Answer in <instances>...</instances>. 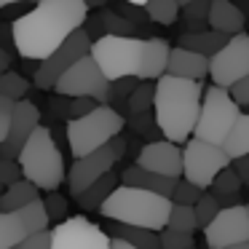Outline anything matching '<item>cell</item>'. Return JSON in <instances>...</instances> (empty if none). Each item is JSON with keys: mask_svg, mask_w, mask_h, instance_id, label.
<instances>
[{"mask_svg": "<svg viewBox=\"0 0 249 249\" xmlns=\"http://www.w3.org/2000/svg\"><path fill=\"white\" fill-rule=\"evenodd\" d=\"M89 19L86 0H38L35 8L11 24L14 49L22 59L51 56Z\"/></svg>", "mask_w": 249, "mask_h": 249, "instance_id": "obj_1", "label": "cell"}, {"mask_svg": "<svg viewBox=\"0 0 249 249\" xmlns=\"http://www.w3.org/2000/svg\"><path fill=\"white\" fill-rule=\"evenodd\" d=\"M201 102H204V86L201 81L179 75H161L156 81V121L161 137L177 142H188L196 131L201 115Z\"/></svg>", "mask_w": 249, "mask_h": 249, "instance_id": "obj_2", "label": "cell"}, {"mask_svg": "<svg viewBox=\"0 0 249 249\" xmlns=\"http://www.w3.org/2000/svg\"><path fill=\"white\" fill-rule=\"evenodd\" d=\"M172 204L174 201L169 196L121 182L107 196V201L99 206V214L105 220H118V222H129V225H142V228L161 231V228L169 225Z\"/></svg>", "mask_w": 249, "mask_h": 249, "instance_id": "obj_3", "label": "cell"}, {"mask_svg": "<svg viewBox=\"0 0 249 249\" xmlns=\"http://www.w3.org/2000/svg\"><path fill=\"white\" fill-rule=\"evenodd\" d=\"M19 166H22L24 179L35 182L40 190H56L62 182H67L65 158L49 126H38L33 137L24 142L19 153Z\"/></svg>", "mask_w": 249, "mask_h": 249, "instance_id": "obj_4", "label": "cell"}, {"mask_svg": "<svg viewBox=\"0 0 249 249\" xmlns=\"http://www.w3.org/2000/svg\"><path fill=\"white\" fill-rule=\"evenodd\" d=\"M126 121L113 105H97L89 115L67 121V145L75 158L86 156V153L97 150V147L107 145L113 137L124 131Z\"/></svg>", "mask_w": 249, "mask_h": 249, "instance_id": "obj_5", "label": "cell"}, {"mask_svg": "<svg viewBox=\"0 0 249 249\" xmlns=\"http://www.w3.org/2000/svg\"><path fill=\"white\" fill-rule=\"evenodd\" d=\"M238 115H241V105L233 99L231 89L212 83L209 89H204V102H201V115L193 137L222 145L231 134V129L236 126Z\"/></svg>", "mask_w": 249, "mask_h": 249, "instance_id": "obj_6", "label": "cell"}, {"mask_svg": "<svg viewBox=\"0 0 249 249\" xmlns=\"http://www.w3.org/2000/svg\"><path fill=\"white\" fill-rule=\"evenodd\" d=\"M142 49H145V40L137 35H102L94 40L91 56L110 81H118V78L140 75Z\"/></svg>", "mask_w": 249, "mask_h": 249, "instance_id": "obj_7", "label": "cell"}, {"mask_svg": "<svg viewBox=\"0 0 249 249\" xmlns=\"http://www.w3.org/2000/svg\"><path fill=\"white\" fill-rule=\"evenodd\" d=\"M233 158L228 156V150L222 145L206 142L201 137H190L182 147V177L196 182L198 188L209 190L214 177L225 166H231Z\"/></svg>", "mask_w": 249, "mask_h": 249, "instance_id": "obj_8", "label": "cell"}, {"mask_svg": "<svg viewBox=\"0 0 249 249\" xmlns=\"http://www.w3.org/2000/svg\"><path fill=\"white\" fill-rule=\"evenodd\" d=\"M124 153H126V140L118 134V137H113L107 145L97 147V150L86 153V156H81V158H75V163H72L70 172H67V185H70L72 198H75L78 193H83L91 182H97L99 177L113 172V166L124 158Z\"/></svg>", "mask_w": 249, "mask_h": 249, "instance_id": "obj_9", "label": "cell"}, {"mask_svg": "<svg viewBox=\"0 0 249 249\" xmlns=\"http://www.w3.org/2000/svg\"><path fill=\"white\" fill-rule=\"evenodd\" d=\"M54 91L62 94V97H94L99 105H107L110 78L102 72V67L97 65V59H94L91 54H86L67 72H62V78L56 81Z\"/></svg>", "mask_w": 249, "mask_h": 249, "instance_id": "obj_10", "label": "cell"}, {"mask_svg": "<svg viewBox=\"0 0 249 249\" xmlns=\"http://www.w3.org/2000/svg\"><path fill=\"white\" fill-rule=\"evenodd\" d=\"M91 46H94L91 35H89L83 27H78L54 54L38 62V70H35V75H33V83L38 89H43V91H51V89L56 86V81L62 78V72H67L78 59H83L86 54H91Z\"/></svg>", "mask_w": 249, "mask_h": 249, "instance_id": "obj_11", "label": "cell"}, {"mask_svg": "<svg viewBox=\"0 0 249 249\" xmlns=\"http://www.w3.org/2000/svg\"><path fill=\"white\" fill-rule=\"evenodd\" d=\"M51 249H113V238L89 217H67L51 228Z\"/></svg>", "mask_w": 249, "mask_h": 249, "instance_id": "obj_12", "label": "cell"}, {"mask_svg": "<svg viewBox=\"0 0 249 249\" xmlns=\"http://www.w3.org/2000/svg\"><path fill=\"white\" fill-rule=\"evenodd\" d=\"M209 75L217 86L231 89L244 75H249V33H236L228 43L209 56Z\"/></svg>", "mask_w": 249, "mask_h": 249, "instance_id": "obj_13", "label": "cell"}, {"mask_svg": "<svg viewBox=\"0 0 249 249\" xmlns=\"http://www.w3.org/2000/svg\"><path fill=\"white\" fill-rule=\"evenodd\" d=\"M204 238L209 249H225L233 244L249 241V206L233 204L222 206L220 214L204 228Z\"/></svg>", "mask_w": 249, "mask_h": 249, "instance_id": "obj_14", "label": "cell"}, {"mask_svg": "<svg viewBox=\"0 0 249 249\" xmlns=\"http://www.w3.org/2000/svg\"><path fill=\"white\" fill-rule=\"evenodd\" d=\"M40 126V110L38 105H33L27 97L19 99L17 107L11 113V131H8L6 142L0 145V156H8V158H19L24 142L33 137V131Z\"/></svg>", "mask_w": 249, "mask_h": 249, "instance_id": "obj_15", "label": "cell"}, {"mask_svg": "<svg viewBox=\"0 0 249 249\" xmlns=\"http://www.w3.org/2000/svg\"><path fill=\"white\" fill-rule=\"evenodd\" d=\"M137 163L150 172L166 174V177L179 179L182 177V147L172 140H150L137 156Z\"/></svg>", "mask_w": 249, "mask_h": 249, "instance_id": "obj_16", "label": "cell"}, {"mask_svg": "<svg viewBox=\"0 0 249 249\" xmlns=\"http://www.w3.org/2000/svg\"><path fill=\"white\" fill-rule=\"evenodd\" d=\"M166 72L179 75V78H190V81H204L209 75V56L177 43L172 49V54H169V70Z\"/></svg>", "mask_w": 249, "mask_h": 249, "instance_id": "obj_17", "label": "cell"}, {"mask_svg": "<svg viewBox=\"0 0 249 249\" xmlns=\"http://www.w3.org/2000/svg\"><path fill=\"white\" fill-rule=\"evenodd\" d=\"M169 54L172 46L163 38H147L142 49V65H140V81H158L169 70Z\"/></svg>", "mask_w": 249, "mask_h": 249, "instance_id": "obj_18", "label": "cell"}, {"mask_svg": "<svg viewBox=\"0 0 249 249\" xmlns=\"http://www.w3.org/2000/svg\"><path fill=\"white\" fill-rule=\"evenodd\" d=\"M247 14L244 8H238L233 0H212V8H209V27L212 30H220L225 35H236L247 30Z\"/></svg>", "mask_w": 249, "mask_h": 249, "instance_id": "obj_19", "label": "cell"}, {"mask_svg": "<svg viewBox=\"0 0 249 249\" xmlns=\"http://www.w3.org/2000/svg\"><path fill=\"white\" fill-rule=\"evenodd\" d=\"M121 182H124V185H134V188H145V190H156V193L169 196V198H172L174 188H177V179H174V177H166V174L150 172V169L140 166V163L124 169V174H121Z\"/></svg>", "mask_w": 249, "mask_h": 249, "instance_id": "obj_20", "label": "cell"}, {"mask_svg": "<svg viewBox=\"0 0 249 249\" xmlns=\"http://www.w3.org/2000/svg\"><path fill=\"white\" fill-rule=\"evenodd\" d=\"M105 231L113 238H124V241L134 244L140 249H161V233L153 228H142V225H129V222H118L110 220Z\"/></svg>", "mask_w": 249, "mask_h": 249, "instance_id": "obj_21", "label": "cell"}, {"mask_svg": "<svg viewBox=\"0 0 249 249\" xmlns=\"http://www.w3.org/2000/svg\"><path fill=\"white\" fill-rule=\"evenodd\" d=\"M228 38H231V35L220 33V30H212V27L209 30H188V33L179 35V46L193 49V51L206 54V56H214L217 51L228 43Z\"/></svg>", "mask_w": 249, "mask_h": 249, "instance_id": "obj_22", "label": "cell"}, {"mask_svg": "<svg viewBox=\"0 0 249 249\" xmlns=\"http://www.w3.org/2000/svg\"><path fill=\"white\" fill-rule=\"evenodd\" d=\"M118 185H121V177H118L115 172H107L105 177H99L97 182L89 185V188L83 190V193H78V196H75V201H78V206H81L83 212H94V209L99 212V206H102L105 201H107V196L113 193V190L118 188Z\"/></svg>", "mask_w": 249, "mask_h": 249, "instance_id": "obj_23", "label": "cell"}, {"mask_svg": "<svg viewBox=\"0 0 249 249\" xmlns=\"http://www.w3.org/2000/svg\"><path fill=\"white\" fill-rule=\"evenodd\" d=\"M35 198H40V188L22 177V179H17V182L6 185V190L0 193V212H17Z\"/></svg>", "mask_w": 249, "mask_h": 249, "instance_id": "obj_24", "label": "cell"}, {"mask_svg": "<svg viewBox=\"0 0 249 249\" xmlns=\"http://www.w3.org/2000/svg\"><path fill=\"white\" fill-rule=\"evenodd\" d=\"M17 214H19V220H22V225H24V231H27V233L46 231V228H49V222H51L49 209H46V201H43V198L30 201L27 206L17 209Z\"/></svg>", "mask_w": 249, "mask_h": 249, "instance_id": "obj_25", "label": "cell"}, {"mask_svg": "<svg viewBox=\"0 0 249 249\" xmlns=\"http://www.w3.org/2000/svg\"><path fill=\"white\" fill-rule=\"evenodd\" d=\"M222 147L228 150L231 158H238V156H249V113H241L236 121V126L231 129L228 140L222 142Z\"/></svg>", "mask_w": 249, "mask_h": 249, "instance_id": "obj_26", "label": "cell"}, {"mask_svg": "<svg viewBox=\"0 0 249 249\" xmlns=\"http://www.w3.org/2000/svg\"><path fill=\"white\" fill-rule=\"evenodd\" d=\"M27 236L17 212H0V249H14Z\"/></svg>", "mask_w": 249, "mask_h": 249, "instance_id": "obj_27", "label": "cell"}, {"mask_svg": "<svg viewBox=\"0 0 249 249\" xmlns=\"http://www.w3.org/2000/svg\"><path fill=\"white\" fill-rule=\"evenodd\" d=\"M145 11H147V17H150V22L169 27V24H174L179 19L182 6H179L177 0H147Z\"/></svg>", "mask_w": 249, "mask_h": 249, "instance_id": "obj_28", "label": "cell"}, {"mask_svg": "<svg viewBox=\"0 0 249 249\" xmlns=\"http://www.w3.org/2000/svg\"><path fill=\"white\" fill-rule=\"evenodd\" d=\"M99 17H102V24H105V33L107 35H137L140 38V33L145 30L142 24H134L131 19L121 17L115 8H102Z\"/></svg>", "mask_w": 249, "mask_h": 249, "instance_id": "obj_29", "label": "cell"}, {"mask_svg": "<svg viewBox=\"0 0 249 249\" xmlns=\"http://www.w3.org/2000/svg\"><path fill=\"white\" fill-rule=\"evenodd\" d=\"M129 113H147L156 107V81H140L129 97Z\"/></svg>", "mask_w": 249, "mask_h": 249, "instance_id": "obj_30", "label": "cell"}, {"mask_svg": "<svg viewBox=\"0 0 249 249\" xmlns=\"http://www.w3.org/2000/svg\"><path fill=\"white\" fill-rule=\"evenodd\" d=\"M209 8L212 0H193L188 6H182V22L188 30H204V24L209 27Z\"/></svg>", "mask_w": 249, "mask_h": 249, "instance_id": "obj_31", "label": "cell"}, {"mask_svg": "<svg viewBox=\"0 0 249 249\" xmlns=\"http://www.w3.org/2000/svg\"><path fill=\"white\" fill-rule=\"evenodd\" d=\"M0 94H6V97H11L19 102V99H24L30 94V81L17 70L0 72Z\"/></svg>", "mask_w": 249, "mask_h": 249, "instance_id": "obj_32", "label": "cell"}, {"mask_svg": "<svg viewBox=\"0 0 249 249\" xmlns=\"http://www.w3.org/2000/svg\"><path fill=\"white\" fill-rule=\"evenodd\" d=\"M169 225L177 228V231H198V217H196V206L190 204H172L169 212Z\"/></svg>", "mask_w": 249, "mask_h": 249, "instance_id": "obj_33", "label": "cell"}, {"mask_svg": "<svg viewBox=\"0 0 249 249\" xmlns=\"http://www.w3.org/2000/svg\"><path fill=\"white\" fill-rule=\"evenodd\" d=\"M241 188H244V179L238 177V172L233 166H225L214 177V182H212L209 190L214 196H225V193H241Z\"/></svg>", "mask_w": 249, "mask_h": 249, "instance_id": "obj_34", "label": "cell"}, {"mask_svg": "<svg viewBox=\"0 0 249 249\" xmlns=\"http://www.w3.org/2000/svg\"><path fill=\"white\" fill-rule=\"evenodd\" d=\"M220 209H222L220 198H217L212 190H209V193L204 190V196L196 201V217H198V228H201V231H204V228L209 225V222L214 220L217 214H220Z\"/></svg>", "mask_w": 249, "mask_h": 249, "instance_id": "obj_35", "label": "cell"}, {"mask_svg": "<svg viewBox=\"0 0 249 249\" xmlns=\"http://www.w3.org/2000/svg\"><path fill=\"white\" fill-rule=\"evenodd\" d=\"M161 249H193V233L177 231V228L166 225L161 228Z\"/></svg>", "mask_w": 249, "mask_h": 249, "instance_id": "obj_36", "label": "cell"}, {"mask_svg": "<svg viewBox=\"0 0 249 249\" xmlns=\"http://www.w3.org/2000/svg\"><path fill=\"white\" fill-rule=\"evenodd\" d=\"M201 196H204V188H198L196 182L179 177L177 179V188H174V193H172V201H174V204H190V206H196V201H198Z\"/></svg>", "mask_w": 249, "mask_h": 249, "instance_id": "obj_37", "label": "cell"}, {"mask_svg": "<svg viewBox=\"0 0 249 249\" xmlns=\"http://www.w3.org/2000/svg\"><path fill=\"white\" fill-rule=\"evenodd\" d=\"M131 129L137 131V134H142V137H156V134H161V129H158V121H156V110H147V113H134L131 115Z\"/></svg>", "mask_w": 249, "mask_h": 249, "instance_id": "obj_38", "label": "cell"}, {"mask_svg": "<svg viewBox=\"0 0 249 249\" xmlns=\"http://www.w3.org/2000/svg\"><path fill=\"white\" fill-rule=\"evenodd\" d=\"M113 8L121 14V17L131 19L134 24H145V22H150V17H147L145 6H137V3H129V0H115Z\"/></svg>", "mask_w": 249, "mask_h": 249, "instance_id": "obj_39", "label": "cell"}, {"mask_svg": "<svg viewBox=\"0 0 249 249\" xmlns=\"http://www.w3.org/2000/svg\"><path fill=\"white\" fill-rule=\"evenodd\" d=\"M43 201H46V209H49L51 222L67 220V198H65V196H59L56 190H49V196H46Z\"/></svg>", "mask_w": 249, "mask_h": 249, "instance_id": "obj_40", "label": "cell"}, {"mask_svg": "<svg viewBox=\"0 0 249 249\" xmlns=\"http://www.w3.org/2000/svg\"><path fill=\"white\" fill-rule=\"evenodd\" d=\"M22 177L24 174H22V166H19V158L0 156V185H11Z\"/></svg>", "mask_w": 249, "mask_h": 249, "instance_id": "obj_41", "label": "cell"}, {"mask_svg": "<svg viewBox=\"0 0 249 249\" xmlns=\"http://www.w3.org/2000/svg\"><path fill=\"white\" fill-rule=\"evenodd\" d=\"M134 81H140V78H118V81H110V99L107 102L115 105V102H121V99L129 102L131 91H134V86H137Z\"/></svg>", "mask_w": 249, "mask_h": 249, "instance_id": "obj_42", "label": "cell"}, {"mask_svg": "<svg viewBox=\"0 0 249 249\" xmlns=\"http://www.w3.org/2000/svg\"><path fill=\"white\" fill-rule=\"evenodd\" d=\"M14 249H51V231L46 228L38 233H27Z\"/></svg>", "mask_w": 249, "mask_h": 249, "instance_id": "obj_43", "label": "cell"}, {"mask_svg": "<svg viewBox=\"0 0 249 249\" xmlns=\"http://www.w3.org/2000/svg\"><path fill=\"white\" fill-rule=\"evenodd\" d=\"M97 105L99 102L94 97H70V105H67V118H81V115H89Z\"/></svg>", "mask_w": 249, "mask_h": 249, "instance_id": "obj_44", "label": "cell"}, {"mask_svg": "<svg viewBox=\"0 0 249 249\" xmlns=\"http://www.w3.org/2000/svg\"><path fill=\"white\" fill-rule=\"evenodd\" d=\"M231 94H233V99H236L241 107H247V105H249V75H244L238 83H233Z\"/></svg>", "mask_w": 249, "mask_h": 249, "instance_id": "obj_45", "label": "cell"}, {"mask_svg": "<svg viewBox=\"0 0 249 249\" xmlns=\"http://www.w3.org/2000/svg\"><path fill=\"white\" fill-rule=\"evenodd\" d=\"M83 30H86V33L91 35V40H97V38H102V35H107V33H105V24H102V17L86 19V24H83Z\"/></svg>", "mask_w": 249, "mask_h": 249, "instance_id": "obj_46", "label": "cell"}, {"mask_svg": "<svg viewBox=\"0 0 249 249\" xmlns=\"http://www.w3.org/2000/svg\"><path fill=\"white\" fill-rule=\"evenodd\" d=\"M231 166L238 172V177H241L244 182H249V156H238V158H233Z\"/></svg>", "mask_w": 249, "mask_h": 249, "instance_id": "obj_47", "label": "cell"}, {"mask_svg": "<svg viewBox=\"0 0 249 249\" xmlns=\"http://www.w3.org/2000/svg\"><path fill=\"white\" fill-rule=\"evenodd\" d=\"M8 131H11V115L0 113V145H3V142H6Z\"/></svg>", "mask_w": 249, "mask_h": 249, "instance_id": "obj_48", "label": "cell"}, {"mask_svg": "<svg viewBox=\"0 0 249 249\" xmlns=\"http://www.w3.org/2000/svg\"><path fill=\"white\" fill-rule=\"evenodd\" d=\"M11 54H8L6 49H3V46H0V72H6V70H11Z\"/></svg>", "mask_w": 249, "mask_h": 249, "instance_id": "obj_49", "label": "cell"}, {"mask_svg": "<svg viewBox=\"0 0 249 249\" xmlns=\"http://www.w3.org/2000/svg\"><path fill=\"white\" fill-rule=\"evenodd\" d=\"M110 238H113V236H110ZM113 249H140V247H134V244L124 241V238H113Z\"/></svg>", "mask_w": 249, "mask_h": 249, "instance_id": "obj_50", "label": "cell"}, {"mask_svg": "<svg viewBox=\"0 0 249 249\" xmlns=\"http://www.w3.org/2000/svg\"><path fill=\"white\" fill-rule=\"evenodd\" d=\"M14 3H38V0H0V8H6V6H14Z\"/></svg>", "mask_w": 249, "mask_h": 249, "instance_id": "obj_51", "label": "cell"}, {"mask_svg": "<svg viewBox=\"0 0 249 249\" xmlns=\"http://www.w3.org/2000/svg\"><path fill=\"white\" fill-rule=\"evenodd\" d=\"M86 6L89 8H105L107 6V0H86Z\"/></svg>", "mask_w": 249, "mask_h": 249, "instance_id": "obj_52", "label": "cell"}, {"mask_svg": "<svg viewBox=\"0 0 249 249\" xmlns=\"http://www.w3.org/2000/svg\"><path fill=\"white\" fill-rule=\"evenodd\" d=\"M225 249H249V241H241V244H233V247H225Z\"/></svg>", "mask_w": 249, "mask_h": 249, "instance_id": "obj_53", "label": "cell"}, {"mask_svg": "<svg viewBox=\"0 0 249 249\" xmlns=\"http://www.w3.org/2000/svg\"><path fill=\"white\" fill-rule=\"evenodd\" d=\"M129 3H137V6H145L147 0H129Z\"/></svg>", "mask_w": 249, "mask_h": 249, "instance_id": "obj_54", "label": "cell"}, {"mask_svg": "<svg viewBox=\"0 0 249 249\" xmlns=\"http://www.w3.org/2000/svg\"><path fill=\"white\" fill-rule=\"evenodd\" d=\"M179 6H188V3H193V0H177Z\"/></svg>", "mask_w": 249, "mask_h": 249, "instance_id": "obj_55", "label": "cell"}, {"mask_svg": "<svg viewBox=\"0 0 249 249\" xmlns=\"http://www.w3.org/2000/svg\"><path fill=\"white\" fill-rule=\"evenodd\" d=\"M0 193H3V185H0Z\"/></svg>", "mask_w": 249, "mask_h": 249, "instance_id": "obj_56", "label": "cell"}, {"mask_svg": "<svg viewBox=\"0 0 249 249\" xmlns=\"http://www.w3.org/2000/svg\"><path fill=\"white\" fill-rule=\"evenodd\" d=\"M247 113H249V105H247Z\"/></svg>", "mask_w": 249, "mask_h": 249, "instance_id": "obj_57", "label": "cell"}, {"mask_svg": "<svg viewBox=\"0 0 249 249\" xmlns=\"http://www.w3.org/2000/svg\"><path fill=\"white\" fill-rule=\"evenodd\" d=\"M247 30H249V24H247Z\"/></svg>", "mask_w": 249, "mask_h": 249, "instance_id": "obj_58", "label": "cell"}, {"mask_svg": "<svg viewBox=\"0 0 249 249\" xmlns=\"http://www.w3.org/2000/svg\"><path fill=\"white\" fill-rule=\"evenodd\" d=\"M193 249H196V247H193Z\"/></svg>", "mask_w": 249, "mask_h": 249, "instance_id": "obj_59", "label": "cell"}, {"mask_svg": "<svg viewBox=\"0 0 249 249\" xmlns=\"http://www.w3.org/2000/svg\"><path fill=\"white\" fill-rule=\"evenodd\" d=\"M247 206H249V204H247Z\"/></svg>", "mask_w": 249, "mask_h": 249, "instance_id": "obj_60", "label": "cell"}]
</instances>
